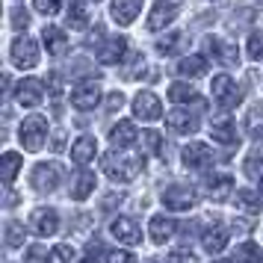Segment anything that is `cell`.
Listing matches in <instances>:
<instances>
[{"instance_id": "ee69618b", "label": "cell", "mask_w": 263, "mask_h": 263, "mask_svg": "<svg viewBox=\"0 0 263 263\" xmlns=\"http://www.w3.org/2000/svg\"><path fill=\"white\" fill-rule=\"evenodd\" d=\"M121 104H124V95H121V92H112V95L107 98V109H121Z\"/></svg>"}, {"instance_id": "e0dca14e", "label": "cell", "mask_w": 263, "mask_h": 263, "mask_svg": "<svg viewBox=\"0 0 263 263\" xmlns=\"http://www.w3.org/2000/svg\"><path fill=\"white\" fill-rule=\"evenodd\" d=\"M175 231H178V225H175V219H168V216H151V225H148V234H151V239L154 242H166V239L175 237Z\"/></svg>"}, {"instance_id": "e575fe53", "label": "cell", "mask_w": 263, "mask_h": 263, "mask_svg": "<svg viewBox=\"0 0 263 263\" xmlns=\"http://www.w3.org/2000/svg\"><path fill=\"white\" fill-rule=\"evenodd\" d=\"M180 33H168V36H163L160 39V42H157V50H160V53H175V50L180 48Z\"/></svg>"}, {"instance_id": "ac0fdd59", "label": "cell", "mask_w": 263, "mask_h": 263, "mask_svg": "<svg viewBox=\"0 0 263 263\" xmlns=\"http://www.w3.org/2000/svg\"><path fill=\"white\" fill-rule=\"evenodd\" d=\"M33 228L39 231V237H53L57 228H60L57 210H36V213H33Z\"/></svg>"}, {"instance_id": "7a4b0ae2", "label": "cell", "mask_w": 263, "mask_h": 263, "mask_svg": "<svg viewBox=\"0 0 263 263\" xmlns=\"http://www.w3.org/2000/svg\"><path fill=\"white\" fill-rule=\"evenodd\" d=\"M45 136H48V121H45V116H30V119H24L21 130H18V139H21V145H24L27 151H39L42 142H45Z\"/></svg>"}, {"instance_id": "484cf974", "label": "cell", "mask_w": 263, "mask_h": 263, "mask_svg": "<svg viewBox=\"0 0 263 263\" xmlns=\"http://www.w3.org/2000/svg\"><path fill=\"white\" fill-rule=\"evenodd\" d=\"M204 71H207V60L204 57H183L178 62V74H183V77H201Z\"/></svg>"}, {"instance_id": "d6a6232c", "label": "cell", "mask_w": 263, "mask_h": 263, "mask_svg": "<svg viewBox=\"0 0 263 263\" xmlns=\"http://www.w3.org/2000/svg\"><path fill=\"white\" fill-rule=\"evenodd\" d=\"M142 148L148 151V154H157V157H163V136L157 130H142Z\"/></svg>"}, {"instance_id": "8d00e7d4", "label": "cell", "mask_w": 263, "mask_h": 263, "mask_svg": "<svg viewBox=\"0 0 263 263\" xmlns=\"http://www.w3.org/2000/svg\"><path fill=\"white\" fill-rule=\"evenodd\" d=\"M246 172H249V178H263V157L254 151V154H249V160H246Z\"/></svg>"}, {"instance_id": "4fadbf2b", "label": "cell", "mask_w": 263, "mask_h": 263, "mask_svg": "<svg viewBox=\"0 0 263 263\" xmlns=\"http://www.w3.org/2000/svg\"><path fill=\"white\" fill-rule=\"evenodd\" d=\"M142 9V0H112V6H109V15H112V21L121 27H127L136 21V15Z\"/></svg>"}, {"instance_id": "74e56055", "label": "cell", "mask_w": 263, "mask_h": 263, "mask_svg": "<svg viewBox=\"0 0 263 263\" xmlns=\"http://www.w3.org/2000/svg\"><path fill=\"white\" fill-rule=\"evenodd\" d=\"M74 257V249L71 246H57V249L48 254V263H68Z\"/></svg>"}, {"instance_id": "cb8c5ba5", "label": "cell", "mask_w": 263, "mask_h": 263, "mask_svg": "<svg viewBox=\"0 0 263 263\" xmlns=\"http://www.w3.org/2000/svg\"><path fill=\"white\" fill-rule=\"evenodd\" d=\"M92 190H95V172H89V168L77 172V180H74V186H71V198L74 201H83V198L92 195Z\"/></svg>"}, {"instance_id": "d6986e66", "label": "cell", "mask_w": 263, "mask_h": 263, "mask_svg": "<svg viewBox=\"0 0 263 263\" xmlns=\"http://www.w3.org/2000/svg\"><path fill=\"white\" fill-rule=\"evenodd\" d=\"M42 39H45V48H48L50 57H62L68 50V39H65V33H62L60 27H45Z\"/></svg>"}, {"instance_id": "9c48e42d", "label": "cell", "mask_w": 263, "mask_h": 263, "mask_svg": "<svg viewBox=\"0 0 263 263\" xmlns=\"http://www.w3.org/2000/svg\"><path fill=\"white\" fill-rule=\"evenodd\" d=\"M15 95H18V104L21 107H39L45 101V83L36 80V77H27V80L18 83V92Z\"/></svg>"}, {"instance_id": "ffe728a7", "label": "cell", "mask_w": 263, "mask_h": 263, "mask_svg": "<svg viewBox=\"0 0 263 263\" xmlns=\"http://www.w3.org/2000/svg\"><path fill=\"white\" fill-rule=\"evenodd\" d=\"M95 151H98L95 139H92V136H80V139L71 145V160L77 166H86L89 160H95Z\"/></svg>"}, {"instance_id": "7dc6e473", "label": "cell", "mask_w": 263, "mask_h": 263, "mask_svg": "<svg viewBox=\"0 0 263 263\" xmlns=\"http://www.w3.org/2000/svg\"><path fill=\"white\" fill-rule=\"evenodd\" d=\"M216 263H225V260H216Z\"/></svg>"}, {"instance_id": "bcb514c9", "label": "cell", "mask_w": 263, "mask_h": 263, "mask_svg": "<svg viewBox=\"0 0 263 263\" xmlns=\"http://www.w3.org/2000/svg\"><path fill=\"white\" fill-rule=\"evenodd\" d=\"M80 263H98L95 257H86V260H80Z\"/></svg>"}, {"instance_id": "8fae6325", "label": "cell", "mask_w": 263, "mask_h": 263, "mask_svg": "<svg viewBox=\"0 0 263 263\" xmlns=\"http://www.w3.org/2000/svg\"><path fill=\"white\" fill-rule=\"evenodd\" d=\"M204 48H207V53L213 57L216 62H222V65H237L239 62V53L234 45H228V42H222V39H204Z\"/></svg>"}, {"instance_id": "3957f363", "label": "cell", "mask_w": 263, "mask_h": 263, "mask_svg": "<svg viewBox=\"0 0 263 263\" xmlns=\"http://www.w3.org/2000/svg\"><path fill=\"white\" fill-rule=\"evenodd\" d=\"M213 101L222 109H234L242 101V92L237 89V83L228 74H219V77H213Z\"/></svg>"}, {"instance_id": "9a60e30c", "label": "cell", "mask_w": 263, "mask_h": 263, "mask_svg": "<svg viewBox=\"0 0 263 263\" xmlns=\"http://www.w3.org/2000/svg\"><path fill=\"white\" fill-rule=\"evenodd\" d=\"M166 124H168V130H175V133H195L198 130V119L192 112H186V109H172L166 116Z\"/></svg>"}, {"instance_id": "836d02e7", "label": "cell", "mask_w": 263, "mask_h": 263, "mask_svg": "<svg viewBox=\"0 0 263 263\" xmlns=\"http://www.w3.org/2000/svg\"><path fill=\"white\" fill-rule=\"evenodd\" d=\"M21 242H24V228L18 225V222H9L6 225V246L9 249H18Z\"/></svg>"}, {"instance_id": "8992f818", "label": "cell", "mask_w": 263, "mask_h": 263, "mask_svg": "<svg viewBox=\"0 0 263 263\" xmlns=\"http://www.w3.org/2000/svg\"><path fill=\"white\" fill-rule=\"evenodd\" d=\"M133 112H136V119H142V121H157L163 116V104H160V98L154 92H139L133 98Z\"/></svg>"}, {"instance_id": "f1b7e54d", "label": "cell", "mask_w": 263, "mask_h": 263, "mask_svg": "<svg viewBox=\"0 0 263 263\" xmlns=\"http://www.w3.org/2000/svg\"><path fill=\"white\" fill-rule=\"evenodd\" d=\"M246 130H249V136H254V139L263 136V104H254V107L249 109V116H246Z\"/></svg>"}, {"instance_id": "ab89813d", "label": "cell", "mask_w": 263, "mask_h": 263, "mask_svg": "<svg viewBox=\"0 0 263 263\" xmlns=\"http://www.w3.org/2000/svg\"><path fill=\"white\" fill-rule=\"evenodd\" d=\"M107 263H136V254H130V251H109L107 254Z\"/></svg>"}, {"instance_id": "4316f807", "label": "cell", "mask_w": 263, "mask_h": 263, "mask_svg": "<svg viewBox=\"0 0 263 263\" xmlns=\"http://www.w3.org/2000/svg\"><path fill=\"white\" fill-rule=\"evenodd\" d=\"M263 204V195L254 190H239L237 192V207L242 210V213H257Z\"/></svg>"}, {"instance_id": "52a82bcc", "label": "cell", "mask_w": 263, "mask_h": 263, "mask_svg": "<svg viewBox=\"0 0 263 263\" xmlns=\"http://www.w3.org/2000/svg\"><path fill=\"white\" fill-rule=\"evenodd\" d=\"M60 178H62V172L57 163H39L33 168V186L39 192H53L60 186Z\"/></svg>"}, {"instance_id": "6da1fadb", "label": "cell", "mask_w": 263, "mask_h": 263, "mask_svg": "<svg viewBox=\"0 0 263 263\" xmlns=\"http://www.w3.org/2000/svg\"><path fill=\"white\" fill-rule=\"evenodd\" d=\"M104 172H107L109 180H119V183H127V180H133L139 172H142L145 160L139 154H127V151H109V154H104Z\"/></svg>"}, {"instance_id": "603a6c76", "label": "cell", "mask_w": 263, "mask_h": 263, "mask_svg": "<svg viewBox=\"0 0 263 263\" xmlns=\"http://www.w3.org/2000/svg\"><path fill=\"white\" fill-rule=\"evenodd\" d=\"M204 183H207V195L216 198V201L228 198V192L234 190V178L231 175H213V178H207Z\"/></svg>"}, {"instance_id": "d590c367", "label": "cell", "mask_w": 263, "mask_h": 263, "mask_svg": "<svg viewBox=\"0 0 263 263\" xmlns=\"http://www.w3.org/2000/svg\"><path fill=\"white\" fill-rule=\"evenodd\" d=\"M249 57L254 62L263 60V33H251L249 36Z\"/></svg>"}, {"instance_id": "4dcf8cb0", "label": "cell", "mask_w": 263, "mask_h": 263, "mask_svg": "<svg viewBox=\"0 0 263 263\" xmlns=\"http://www.w3.org/2000/svg\"><path fill=\"white\" fill-rule=\"evenodd\" d=\"M225 246H228V231L216 228V231H207L204 234V249L210 251V254H219Z\"/></svg>"}, {"instance_id": "f35d334b", "label": "cell", "mask_w": 263, "mask_h": 263, "mask_svg": "<svg viewBox=\"0 0 263 263\" xmlns=\"http://www.w3.org/2000/svg\"><path fill=\"white\" fill-rule=\"evenodd\" d=\"M60 3L62 0H36V9L42 15H57L60 12Z\"/></svg>"}, {"instance_id": "83f0119b", "label": "cell", "mask_w": 263, "mask_h": 263, "mask_svg": "<svg viewBox=\"0 0 263 263\" xmlns=\"http://www.w3.org/2000/svg\"><path fill=\"white\" fill-rule=\"evenodd\" d=\"M18 168H21V154H15V151H6L3 160H0V175L6 183H12L15 175H18Z\"/></svg>"}, {"instance_id": "5bb4252c", "label": "cell", "mask_w": 263, "mask_h": 263, "mask_svg": "<svg viewBox=\"0 0 263 263\" xmlns=\"http://www.w3.org/2000/svg\"><path fill=\"white\" fill-rule=\"evenodd\" d=\"M163 204H166L168 210H190L192 204H195V192L190 186H168L163 192Z\"/></svg>"}, {"instance_id": "7c38bea8", "label": "cell", "mask_w": 263, "mask_h": 263, "mask_svg": "<svg viewBox=\"0 0 263 263\" xmlns=\"http://www.w3.org/2000/svg\"><path fill=\"white\" fill-rule=\"evenodd\" d=\"M109 231H112V237L119 239V242H127V246L142 242V231H139V225H136L133 219H127V216H119V219L109 225Z\"/></svg>"}, {"instance_id": "ba28073f", "label": "cell", "mask_w": 263, "mask_h": 263, "mask_svg": "<svg viewBox=\"0 0 263 263\" xmlns=\"http://www.w3.org/2000/svg\"><path fill=\"white\" fill-rule=\"evenodd\" d=\"M101 104V86L98 83H80L71 92V107L86 112V109H95Z\"/></svg>"}, {"instance_id": "7402d4cb", "label": "cell", "mask_w": 263, "mask_h": 263, "mask_svg": "<svg viewBox=\"0 0 263 263\" xmlns=\"http://www.w3.org/2000/svg\"><path fill=\"white\" fill-rule=\"evenodd\" d=\"M210 136H213L216 142H222V145H234L237 142V127H234V121L228 119H219L210 124Z\"/></svg>"}, {"instance_id": "1f68e13d", "label": "cell", "mask_w": 263, "mask_h": 263, "mask_svg": "<svg viewBox=\"0 0 263 263\" xmlns=\"http://www.w3.org/2000/svg\"><path fill=\"white\" fill-rule=\"evenodd\" d=\"M234 260L237 263H257L260 260V246L257 242H242V246H237Z\"/></svg>"}, {"instance_id": "44dd1931", "label": "cell", "mask_w": 263, "mask_h": 263, "mask_svg": "<svg viewBox=\"0 0 263 263\" xmlns=\"http://www.w3.org/2000/svg\"><path fill=\"white\" fill-rule=\"evenodd\" d=\"M136 124L133 121H119L116 127H112V133H109V139H112V145L116 148H127V145H133L136 142Z\"/></svg>"}, {"instance_id": "f546056e", "label": "cell", "mask_w": 263, "mask_h": 263, "mask_svg": "<svg viewBox=\"0 0 263 263\" xmlns=\"http://www.w3.org/2000/svg\"><path fill=\"white\" fill-rule=\"evenodd\" d=\"M168 98L175 104H190V101H198V92L190 83H172L168 86Z\"/></svg>"}, {"instance_id": "7bdbcfd3", "label": "cell", "mask_w": 263, "mask_h": 263, "mask_svg": "<svg viewBox=\"0 0 263 263\" xmlns=\"http://www.w3.org/2000/svg\"><path fill=\"white\" fill-rule=\"evenodd\" d=\"M192 260H195V257H192L190 251H172L166 257V263H192Z\"/></svg>"}, {"instance_id": "2e32d148", "label": "cell", "mask_w": 263, "mask_h": 263, "mask_svg": "<svg viewBox=\"0 0 263 263\" xmlns=\"http://www.w3.org/2000/svg\"><path fill=\"white\" fill-rule=\"evenodd\" d=\"M124 50H127V39H107V45L104 48H98V62L101 65H116V62L124 57Z\"/></svg>"}, {"instance_id": "5b68a950", "label": "cell", "mask_w": 263, "mask_h": 263, "mask_svg": "<svg viewBox=\"0 0 263 263\" xmlns=\"http://www.w3.org/2000/svg\"><path fill=\"white\" fill-rule=\"evenodd\" d=\"M180 3L183 0H157L154 9H151V18H148V30H163L166 24H172L175 21V15H178Z\"/></svg>"}, {"instance_id": "f6af8a7d", "label": "cell", "mask_w": 263, "mask_h": 263, "mask_svg": "<svg viewBox=\"0 0 263 263\" xmlns=\"http://www.w3.org/2000/svg\"><path fill=\"white\" fill-rule=\"evenodd\" d=\"M62 145H65V133H57V136H53V148L62 151Z\"/></svg>"}, {"instance_id": "277c9868", "label": "cell", "mask_w": 263, "mask_h": 263, "mask_svg": "<svg viewBox=\"0 0 263 263\" xmlns=\"http://www.w3.org/2000/svg\"><path fill=\"white\" fill-rule=\"evenodd\" d=\"M12 62L18 68H36L39 65V45L30 36H21L12 42Z\"/></svg>"}, {"instance_id": "60d3db41", "label": "cell", "mask_w": 263, "mask_h": 263, "mask_svg": "<svg viewBox=\"0 0 263 263\" xmlns=\"http://www.w3.org/2000/svg\"><path fill=\"white\" fill-rule=\"evenodd\" d=\"M142 68H145V60H142V53H136V57L130 60V68L124 71V77H127V80H133V77H139V71H142Z\"/></svg>"}, {"instance_id": "b9f144b4", "label": "cell", "mask_w": 263, "mask_h": 263, "mask_svg": "<svg viewBox=\"0 0 263 263\" xmlns=\"http://www.w3.org/2000/svg\"><path fill=\"white\" fill-rule=\"evenodd\" d=\"M30 24V12L27 9H12V27L15 30H24Z\"/></svg>"}, {"instance_id": "d4e9b609", "label": "cell", "mask_w": 263, "mask_h": 263, "mask_svg": "<svg viewBox=\"0 0 263 263\" xmlns=\"http://www.w3.org/2000/svg\"><path fill=\"white\" fill-rule=\"evenodd\" d=\"M68 27L71 30H86L89 27V12H86L83 0H71V6H68Z\"/></svg>"}, {"instance_id": "30bf717a", "label": "cell", "mask_w": 263, "mask_h": 263, "mask_svg": "<svg viewBox=\"0 0 263 263\" xmlns=\"http://www.w3.org/2000/svg\"><path fill=\"white\" fill-rule=\"evenodd\" d=\"M180 157H183V166L186 168H204L213 163V151H210V145H204V142H190Z\"/></svg>"}]
</instances>
